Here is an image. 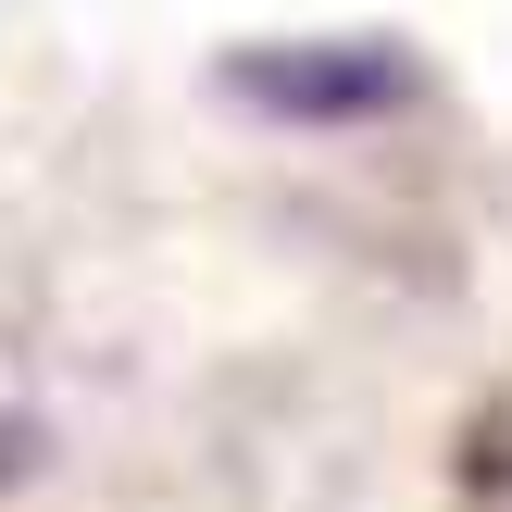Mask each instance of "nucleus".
<instances>
[{
	"label": "nucleus",
	"mask_w": 512,
	"mask_h": 512,
	"mask_svg": "<svg viewBox=\"0 0 512 512\" xmlns=\"http://www.w3.org/2000/svg\"><path fill=\"white\" fill-rule=\"evenodd\" d=\"M213 88L250 100V113H275V125H375L425 75H413L400 38H250V50L213 63Z\"/></svg>",
	"instance_id": "nucleus-1"
}]
</instances>
